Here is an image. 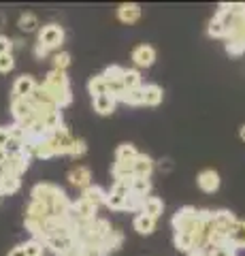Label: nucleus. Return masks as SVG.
I'll return each mask as SVG.
<instances>
[{"mask_svg":"<svg viewBox=\"0 0 245 256\" xmlns=\"http://www.w3.org/2000/svg\"><path fill=\"white\" fill-rule=\"evenodd\" d=\"M207 32H209V36H213V38H222V36H226V34H228L226 26H224V24L220 22L218 18H213V20L209 22V26H207Z\"/></svg>","mask_w":245,"mask_h":256,"instance_id":"nucleus-32","label":"nucleus"},{"mask_svg":"<svg viewBox=\"0 0 245 256\" xmlns=\"http://www.w3.org/2000/svg\"><path fill=\"white\" fill-rule=\"evenodd\" d=\"M188 256H209L207 250H192V252H188Z\"/></svg>","mask_w":245,"mask_h":256,"instance_id":"nucleus-44","label":"nucleus"},{"mask_svg":"<svg viewBox=\"0 0 245 256\" xmlns=\"http://www.w3.org/2000/svg\"><path fill=\"white\" fill-rule=\"evenodd\" d=\"M196 216H199V212H196L194 207H181V210L173 216V226H175V230H190V233H192L194 224H196Z\"/></svg>","mask_w":245,"mask_h":256,"instance_id":"nucleus-6","label":"nucleus"},{"mask_svg":"<svg viewBox=\"0 0 245 256\" xmlns=\"http://www.w3.org/2000/svg\"><path fill=\"white\" fill-rule=\"evenodd\" d=\"M6 141H9V128L0 126V148H4Z\"/></svg>","mask_w":245,"mask_h":256,"instance_id":"nucleus-42","label":"nucleus"},{"mask_svg":"<svg viewBox=\"0 0 245 256\" xmlns=\"http://www.w3.org/2000/svg\"><path fill=\"white\" fill-rule=\"evenodd\" d=\"M143 203H145V198H141L137 194H128V198H126V210L128 212H143Z\"/></svg>","mask_w":245,"mask_h":256,"instance_id":"nucleus-38","label":"nucleus"},{"mask_svg":"<svg viewBox=\"0 0 245 256\" xmlns=\"http://www.w3.org/2000/svg\"><path fill=\"white\" fill-rule=\"evenodd\" d=\"M64 194V190H60L58 186H53V184H36V186L32 188V201H38V203H45L47 207H53V203L58 201V198Z\"/></svg>","mask_w":245,"mask_h":256,"instance_id":"nucleus-4","label":"nucleus"},{"mask_svg":"<svg viewBox=\"0 0 245 256\" xmlns=\"http://www.w3.org/2000/svg\"><path fill=\"white\" fill-rule=\"evenodd\" d=\"M43 244L56 256H64V254L73 252V250H79L77 237H56V235H51V237H45Z\"/></svg>","mask_w":245,"mask_h":256,"instance_id":"nucleus-5","label":"nucleus"},{"mask_svg":"<svg viewBox=\"0 0 245 256\" xmlns=\"http://www.w3.org/2000/svg\"><path fill=\"white\" fill-rule=\"evenodd\" d=\"M139 156V150L132 143H122L115 152V162H134Z\"/></svg>","mask_w":245,"mask_h":256,"instance_id":"nucleus-23","label":"nucleus"},{"mask_svg":"<svg viewBox=\"0 0 245 256\" xmlns=\"http://www.w3.org/2000/svg\"><path fill=\"white\" fill-rule=\"evenodd\" d=\"M122 102H126V105H143V88H137V90H128Z\"/></svg>","mask_w":245,"mask_h":256,"instance_id":"nucleus-35","label":"nucleus"},{"mask_svg":"<svg viewBox=\"0 0 245 256\" xmlns=\"http://www.w3.org/2000/svg\"><path fill=\"white\" fill-rule=\"evenodd\" d=\"M124 73H126V68L117 66V64H111V66H107V68H105L102 77H105L107 82H122V79H124Z\"/></svg>","mask_w":245,"mask_h":256,"instance_id":"nucleus-34","label":"nucleus"},{"mask_svg":"<svg viewBox=\"0 0 245 256\" xmlns=\"http://www.w3.org/2000/svg\"><path fill=\"white\" fill-rule=\"evenodd\" d=\"M9 256H26V250H23V244H21V246H15L13 250L9 252Z\"/></svg>","mask_w":245,"mask_h":256,"instance_id":"nucleus-43","label":"nucleus"},{"mask_svg":"<svg viewBox=\"0 0 245 256\" xmlns=\"http://www.w3.org/2000/svg\"><path fill=\"white\" fill-rule=\"evenodd\" d=\"M113 175H115V180H132L134 178L132 162H115L113 164Z\"/></svg>","mask_w":245,"mask_h":256,"instance_id":"nucleus-31","label":"nucleus"},{"mask_svg":"<svg viewBox=\"0 0 245 256\" xmlns=\"http://www.w3.org/2000/svg\"><path fill=\"white\" fill-rule=\"evenodd\" d=\"M196 184H199V188L203 192H216L220 188V173L213 171V169H205L199 173V178H196Z\"/></svg>","mask_w":245,"mask_h":256,"instance_id":"nucleus-12","label":"nucleus"},{"mask_svg":"<svg viewBox=\"0 0 245 256\" xmlns=\"http://www.w3.org/2000/svg\"><path fill=\"white\" fill-rule=\"evenodd\" d=\"M19 178H13V175H6L4 180H0V190L4 192V194H13V192L19 190Z\"/></svg>","mask_w":245,"mask_h":256,"instance_id":"nucleus-33","label":"nucleus"},{"mask_svg":"<svg viewBox=\"0 0 245 256\" xmlns=\"http://www.w3.org/2000/svg\"><path fill=\"white\" fill-rule=\"evenodd\" d=\"M132 171H134V178H149L154 171V160L145 154H139L137 160L132 162Z\"/></svg>","mask_w":245,"mask_h":256,"instance_id":"nucleus-17","label":"nucleus"},{"mask_svg":"<svg viewBox=\"0 0 245 256\" xmlns=\"http://www.w3.org/2000/svg\"><path fill=\"white\" fill-rule=\"evenodd\" d=\"M66 180H68L70 186L85 190V188H90V186H92V171L88 169V166L79 164V166H73V169L68 171Z\"/></svg>","mask_w":245,"mask_h":256,"instance_id":"nucleus-9","label":"nucleus"},{"mask_svg":"<svg viewBox=\"0 0 245 256\" xmlns=\"http://www.w3.org/2000/svg\"><path fill=\"white\" fill-rule=\"evenodd\" d=\"M162 88L156 84H147L143 86V105L147 107H158L162 102Z\"/></svg>","mask_w":245,"mask_h":256,"instance_id":"nucleus-18","label":"nucleus"},{"mask_svg":"<svg viewBox=\"0 0 245 256\" xmlns=\"http://www.w3.org/2000/svg\"><path fill=\"white\" fill-rule=\"evenodd\" d=\"M96 205H92L90 201H85V198H79V201L73 203V214H70V218L75 222H92L96 220Z\"/></svg>","mask_w":245,"mask_h":256,"instance_id":"nucleus-8","label":"nucleus"},{"mask_svg":"<svg viewBox=\"0 0 245 256\" xmlns=\"http://www.w3.org/2000/svg\"><path fill=\"white\" fill-rule=\"evenodd\" d=\"M2 196H4V192H2V190H0V201H2Z\"/></svg>","mask_w":245,"mask_h":256,"instance_id":"nucleus-48","label":"nucleus"},{"mask_svg":"<svg viewBox=\"0 0 245 256\" xmlns=\"http://www.w3.org/2000/svg\"><path fill=\"white\" fill-rule=\"evenodd\" d=\"M156 228V220L149 218L145 214H137V218H134V230H137L139 235H152Z\"/></svg>","mask_w":245,"mask_h":256,"instance_id":"nucleus-22","label":"nucleus"},{"mask_svg":"<svg viewBox=\"0 0 245 256\" xmlns=\"http://www.w3.org/2000/svg\"><path fill=\"white\" fill-rule=\"evenodd\" d=\"M122 84H124L126 90H137V88H143V84H141V73H139V70H134V68L126 70Z\"/></svg>","mask_w":245,"mask_h":256,"instance_id":"nucleus-30","label":"nucleus"},{"mask_svg":"<svg viewBox=\"0 0 245 256\" xmlns=\"http://www.w3.org/2000/svg\"><path fill=\"white\" fill-rule=\"evenodd\" d=\"M237 222V218L231 214V212H213V224H216V228H222V230H228Z\"/></svg>","mask_w":245,"mask_h":256,"instance_id":"nucleus-27","label":"nucleus"},{"mask_svg":"<svg viewBox=\"0 0 245 256\" xmlns=\"http://www.w3.org/2000/svg\"><path fill=\"white\" fill-rule=\"evenodd\" d=\"M43 120V124L47 126V130L53 132V130H60V128H64L62 126V114H60V109L58 111H49V114H45V116H38Z\"/></svg>","mask_w":245,"mask_h":256,"instance_id":"nucleus-29","label":"nucleus"},{"mask_svg":"<svg viewBox=\"0 0 245 256\" xmlns=\"http://www.w3.org/2000/svg\"><path fill=\"white\" fill-rule=\"evenodd\" d=\"M92 105H94V111L100 116H109L115 111V105L117 100L113 98L111 94H102V96H96V98H92Z\"/></svg>","mask_w":245,"mask_h":256,"instance_id":"nucleus-16","label":"nucleus"},{"mask_svg":"<svg viewBox=\"0 0 245 256\" xmlns=\"http://www.w3.org/2000/svg\"><path fill=\"white\" fill-rule=\"evenodd\" d=\"M68 64H70V54L68 52H58L56 56H53V68L56 70H64L66 73Z\"/></svg>","mask_w":245,"mask_h":256,"instance_id":"nucleus-36","label":"nucleus"},{"mask_svg":"<svg viewBox=\"0 0 245 256\" xmlns=\"http://www.w3.org/2000/svg\"><path fill=\"white\" fill-rule=\"evenodd\" d=\"M47 141H49V146L53 148V152H56V156H62V154H68L73 152L77 139L70 134L66 128H60V130H53L47 134Z\"/></svg>","mask_w":245,"mask_h":256,"instance_id":"nucleus-3","label":"nucleus"},{"mask_svg":"<svg viewBox=\"0 0 245 256\" xmlns=\"http://www.w3.org/2000/svg\"><path fill=\"white\" fill-rule=\"evenodd\" d=\"M43 242L38 239H30V242L23 244V250H26V256H43Z\"/></svg>","mask_w":245,"mask_h":256,"instance_id":"nucleus-37","label":"nucleus"},{"mask_svg":"<svg viewBox=\"0 0 245 256\" xmlns=\"http://www.w3.org/2000/svg\"><path fill=\"white\" fill-rule=\"evenodd\" d=\"M152 190V182L149 178H132L130 180V194H137L141 198H145Z\"/></svg>","mask_w":245,"mask_h":256,"instance_id":"nucleus-24","label":"nucleus"},{"mask_svg":"<svg viewBox=\"0 0 245 256\" xmlns=\"http://www.w3.org/2000/svg\"><path fill=\"white\" fill-rule=\"evenodd\" d=\"M126 198H128V194H122V192L111 188L107 192V203L105 205L113 212H122V210H126Z\"/></svg>","mask_w":245,"mask_h":256,"instance_id":"nucleus-25","label":"nucleus"},{"mask_svg":"<svg viewBox=\"0 0 245 256\" xmlns=\"http://www.w3.org/2000/svg\"><path fill=\"white\" fill-rule=\"evenodd\" d=\"M17 26H19L21 32H36L41 24H38V18H36L34 13H30V11H28V13H21V15H19Z\"/></svg>","mask_w":245,"mask_h":256,"instance_id":"nucleus-28","label":"nucleus"},{"mask_svg":"<svg viewBox=\"0 0 245 256\" xmlns=\"http://www.w3.org/2000/svg\"><path fill=\"white\" fill-rule=\"evenodd\" d=\"M38 90H43L49 98L53 100V105L58 109L66 107L70 100H73V94H70V86H68V77L64 70H56L53 68L51 73H47L45 82L38 84Z\"/></svg>","mask_w":245,"mask_h":256,"instance_id":"nucleus-1","label":"nucleus"},{"mask_svg":"<svg viewBox=\"0 0 245 256\" xmlns=\"http://www.w3.org/2000/svg\"><path fill=\"white\" fill-rule=\"evenodd\" d=\"M209 256H235V248L233 246H222V248H211L207 250Z\"/></svg>","mask_w":245,"mask_h":256,"instance_id":"nucleus-40","label":"nucleus"},{"mask_svg":"<svg viewBox=\"0 0 245 256\" xmlns=\"http://www.w3.org/2000/svg\"><path fill=\"white\" fill-rule=\"evenodd\" d=\"M64 256H90V254H85V252H81V250H73V252H68V254H64Z\"/></svg>","mask_w":245,"mask_h":256,"instance_id":"nucleus-45","label":"nucleus"},{"mask_svg":"<svg viewBox=\"0 0 245 256\" xmlns=\"http://www.w3.org/2000/svg\"><path fill=\"white\" fill-rule=\"evenodd\" d=\"M13 66H15L13 54H2L0 56V73H9V70H13Z\"/></svg>","mask_w":245,"mask_h":256,"instance_id":"nucleus-39","label":"nucleus"},{"mask_svg":"<svg viewBox=\"0 0 245 256\" xmlns=\"http://www.w3.org/2000/svg\"><path fill=\"white\" fill-rule=\"evenodd\" d=\"M36 79L32 75H19L13 84V98H30L36 92Z\"/></svg>","mask_w":245,"mask_h":256,"instance_id":"nucleus-7","label":"nucleus"},{"mask_svg":"<svg viewBox=\"0 0 245 256\" xmlns=\"http://www.w3.org/2000/svg\"><path fill=\"white\" fill-rule=\"evenodd\" d=\"M81 198H85V201H90L92 205L100 207V205H105V203H107V192L102 190L100 186H94V184H92L90 188H85V190H83Z\"/></svg>","mask_w":245,"mask_h":256,"instance_id":"nucleus-21","label":"nucleus"},{"mask_svg":"<svg viewBox=\"0 0 245 256\" xmlns=\"http://www.w3.org/2000/svg\"><path fill=\"white\" fill-rule=\"evenodd\" d=\"M162 212H164L162 198H158V196H147L145 203H143V212H141V214H145V216H149V218L158 220V218L162 216Z\"/></svg>","mask_w":245,"mask_h":256,"instance_id":"nucleus-20","label":"nucleus"},{"mask_svg":"<svg viewBox=\"0 0 245 256\" xmlns=\"http://www.w3.org/2000/svg\"><path fill=\"white\" fill-rule=\"evenodd\" d=\"M132 62L137 64V66L141 68H149L152 64L156 62V50L152 45H137L132 50Z\"/></svg>","mask_w":245,"mask_h":256,"instance_id":"nucleus-10","label":"nucleus"},{"mask_svg":"<svg viewBox=\"0 0 245 256\" xmlns=\"http://www.w3.org/2000/svg\"><path fill=\"white\" fill-rule=\"evenodd\" d=\"M11 114L15 118V122H23V120L32 118L36 111L32 107L30 98H11Z\"/></svg>","mask_w":245,"mask_h":256,"instance_id":"nucleus-11","label":"nucleus"},{"mask_svg":"<svg viewBox=\"0 0 245 256\" xmlns=\"http://www.w3.org/2000/svg\"><path fill=\"white\" fill-rule=\"evenodd\" d=\"M239 137H241V139H243V141H245V124H243V126H241V130H239Z\"/></svg>","mask_w":245,"mask_h":256,"instance_id":"nucleus-46","label":"nucleus"},{"mask_svg":"<svg viewBox=\"0 0 245 256\" xmlns=\"http://www.w3.org/2000/svg\"><path fill=\"white\" fill-rule=\"evenodd\" d=\"M88 90L92 94V98H96V96L109 94V84H107V79L102 77V75H94L90 82H88Z\"/></svg>","mask_w":245,"mask_h":256,"instance_id":"nucleus-26","label":"nucleus"},{"mask_svg":"<svg viewBox=\"0 0 245 256\" xmlns=\"http://www.w3.org/2000/svg\"><path fill=\"white\" fill-rule=\"evenodd\" d=\"M175 248L181 252H192L196 250V239L190 230H175Z\"/></svg>","mask_w":245,"mask_h":256,"instance_id":"nucleus-19","label":"nucleus"},{"mask_svg":"<svg viewBox=\"0 0 245 256\" xmlns=\"http://www.w3.org/2000/svg\"><path fill=\"white\" fill-rule=\"evenodd\" d=\"M122 242H124V235L120 230H111L109 235L102 237V242L98 246V256H107L109 252H115L122 246Z\"/></svg>","mask_w":245,"mask_h":256,"instance_id":"nucleus-14","label":"nucleus"},{"mask_svg":"<svg viewBox=\"0 0 245 256\" xmlns=\"http://www.w3.org/2000/svg\"><path fill=\"white\" fill-rule=\"evenodd\" d=\"M228 246L245 248V220H237L231 228H228Z\"/></svg>","mask_w":245,"mask_h":256,"instance_id":"nucleus-15","label":"nucleus"},{"mask_svg":"<svg viewBox=\"0 0 245 256\" xmlns=\"http://www.w3.org/2000/svg\"><path fill=\"white\" fill-rule=\"evenodd\" d=\"M64 43V30L58 24H47L38 30V43H36V56L43 58L49 52L58 50V47Z\"/></svg>","mask_w":245,"mask_h":256,"instance_id":"nucleus-2","label":"nucleus"},{"mask_svg":"<svg viewBox=\"0 0 245 256\" xmlns=\"http://www.w3.org/2000/svg\"><path fill=\"white\" fill-rule=\"evenodd\" d=\"M11 50H13V41L9 36L0 34V56H2V54H11Z\"/></svg>","mask_w":245,"mask_h":256,"instance_id":"nucleus-41","label":"nucleus"},{"mask_svg":"<svg viewBox=\"0 0 245 256\" xmlns=\"http://www.w3.org/2000/svg\"><path fill=\"white\" fill-rule=\"evenodd\" d=\"M117 20L122 24H137L141 20V6L134 2H124L117 6Z\"/></svg>","mask_w":245,"mask_h":256,"instance_id":"nucleus-13","label":"nucleus"},{"mask_svg":"<svg viewBox=\"0 0 245 256\" xmlns=\"http://www.w3.org/2000/svg\"><path fill=\"white\" fill-rule=\"evenodd\" d=\"M2 26H4V15L0 13V28H2Z\"/></svg>","mask_w":245,"mask_h":256,"instance_id":"nucleus-47","label":"nucleus"}]
</instances>
